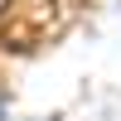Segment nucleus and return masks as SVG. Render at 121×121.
<instances>
[{
	"label": "nucleus",
	"instance_id": "nucleus-1",
	"mask_svg": "<svg viewBox=\"0 0 121 121\" xmlns=\"http://www.w3.org/2000/svg\"><path fill=\"white\" fill-rule=\"evenodd\" d=\"M68 29V5L63 0H5L0 10V48L5 53H34L53 44Z\"/></svg>",
	"mask_w": 121,
	"mask_h": 121
}]
</instances>
